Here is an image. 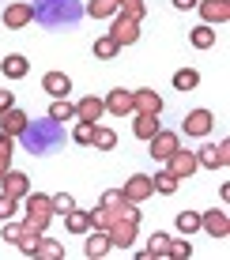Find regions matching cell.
<instances>
[{
  "instance_id": "cell-33",
  "label": "cell",
  "mask_w": 230,
  "mask_h": 260,
  "mask_svg": "<svg viewBox=\"0 0 230 260\" xmlns=\"http://www.w3.org/2000/svg\"><path fill=\"white\" fill-rule=\"evenodd\" d=\"M166 245H170V234L155 230V234L147 238V256H166Z\"/></svg>"
},
{
  "instance_id": "cell-17",
  "label": "cell",
  "mask_w": 230,
  "mask_h": 260,
  "mask_svg": "<svg viewBox=\"0 0 230 260\" xmlns=\"http://www.w3.org/2000/svg\"><path fill=\"white\" fill-rule=\"evenodd\" d=\"M0 185H4V192H8V196H15V200H23V196L30 192V177L19 174V170H8Z\"/></svg>"
},
{
  "instance_id": "cell-9",
  "label": "cell",
  "mask_w": 230,
  "mask_h": 260,
  "mask_svg": "<svg viewBox=\"0 0 230 260\" xmlns=\"http://www.w3.org/2000/svg\"><path fill=\"white\" fill-rule=\"evenodd\" d=\"M211 124H215L211 110H192V113H185L181 132H185V136H208V132H211Z\"/></svg>"
},
{
  "instance_id": "cell-21",
  "label": "cell",
  "mask_w": 230,
  "mask_h": 260,
  "mask_svg": "<svg viewBox=\"0 0 230 260\" xmlns=\"http://www.w3.org/2000/svg\"><path fill=\"white\" fill-rule=\"evenodd\" d=\"M132 132H136L140 140H151L158 132V117L155 113H136V124H132Z\"/></svg>"
},
{
  "instance_id": "cell-10",
  "label": "cell",
  "mask_w": 230,
  "mask_h": 260,
  "mask_svg": "<svg viewBox=\"0 0 230 260\" xmlns=\"http://www.w3.org/2000/svg\"><path fill=\"white\" fill-rule=\"evenodd\" d=\"M121 192H125V200H132V204H144L147 196H155V185H151V177H147V174H132Z\"/></svg>"
},
{
  "instance_id": "cell-13",
  "label": "cell",
  "mask_w": 230,
  "mask_h": 260,
  "mask_svg": "<svg viewBox=\"0 0 230 260\" xmlns=\"http://www.w3.org/2000/svg\"><path fill=\"white\" fill-rule=\"evenodd\" d=\"M200 15H204V23H226L230 19V0H196Z\"/></svg>"
},
{
  "instance_id": "cell-32",
  "label": "cell",
  "mask_w": 230,
  "mask_h": 260,
  "mask_svg": "<svg viewBox=\"0 0 230 260\" xmlns=\"http://www.w3.org/2000/svg\"><path fill=\"white\" fill-rule=\"evenodd\" d=\"M38 241H42L38 230H23V238H19V253H23V256H38Z\"/></svg>"
},
{
  "instance_id": "cell-1",
  "label": "cell",
  "mask_w": 230,
  "mask_h": 260,
  "mask_svg": "<svg viewBox=\"0 0 230 260\" xmlns=\"http://www.w3.org/2000/svg\"><path fill=\"white\" fill-rule=\"evenodd\" d=\"M53 219V204L46 192H26V215H23V226L26 230H38V234H46Z\"/></svg>"
},
{
  "instance_id": "cell-40",
  "label": "cell",
  "mask_w": 230,
  "mask_h": 260,
  "mask_svg": "<svg viewBox=\"0 0 230 260\" xmlns=\"http://www.w3.org/2000/svg\"><path fill=\"white\" fill-rule=\"evenodd\" d=\"M121 200H125V192H121V189H110V192H102V208H117Z\"/></svg>"
},
{
  "instance_id": "cell-18",
  "label": "cell",
  "mask_w": 230,
  "mask_h": 260,
  "mask_svg": "<svg viewBox=\"0 0 230 260\" xmlns=\"http://www.w3.org/2000/svg\"><path fill=\"white\" fill-rule=\"evenodd\" d=\"M106 102V110L110 113H117V117H125V113H132V91H125V87H117V91H110L102 98Z\"/></svg>"
},
{
  "instance_id": "cell-25",
  "label": "cell",
  "mask_w": 230,
  "mask_h": 260,
  "mask_svg": "<svg viewBox=\"0 0 230 260\" xmlns=\"http://www.w3.org/2000/svg\"><path fill=\"white\" fill-rule=\"evenodd\" d=\"M91 147H98V151H113V147H117V132H113V128H102V124H94V140H91Z\"/></svg>"
},
{
  "instance_id": "cell-5",
  "label": "cell",
  "mask_w": 230,
  "mask_h": 260,
  "mask_svg": "<svg viewBox=\"0 0 230 260\" xmlns=\"http://www.w3.org/2000/svg\"><path fill=\"white\" fill-rule=\"evenodd\" d=\"M34 23V8L26 4V0H12V4L4 8V26L8 30H23V26Z\"/></svg>"
},
{
  "instance_id": "cell-19",
  "label": "cell",
  "mask_w": 230,
  "mask_h": 260,
  "mask_svg": "<svg viewBox=\"0 0 230 260\" xmlns=\"http://www.w3.org/2000/svg\"><path fill=\"white\" fill-rule=\"evenodd\" d=\"M0 68H4L8 79H23L26 72H30V60H26L23 53H8V57H0Z\"/></svg>"
},
{
  "instance_id": "cell-26",
  "label": "cell",
  "mask_w": 230,
  "mask_h": 260,
  "mask_svg": "<svg viewBox=\"0 0 230 260\" xmlns=\"http://www.w3.org/2000/svg\"><path fill=\"white\" fill-rule=\"evenodd\" d=\"M117 12H121V15H128L132 23H144L147 8H144V0H117Z\"/></svg>"
},
{
  "instance_id": "cell-35",
  "label": "cell",
  "mask_w": 230,
  "mask_h": 260,
  "mask_svg": "<svg viewBox=\"0 0 230 260\" xmlns=\"http://www.w3.org/2000/svg\"><path fill=\"white\" fill-rule=\"evenodd\" d=\"M49 204H53V215H68V211H72L76 208V200H72V192H57V196H49Z\"/></svg>"
},
{
  "instance_id": "cell-14",
  "label": "cell",
  "mask_w": 230,
  "mask_h": 260,
  "mask_svg": "<svg viewBox=\"0 0 230 260\" xmlns=\"http://www.w3.org/2000/svg\"><path fill=\"white\" fill-rule=\"evenodd\" d=\"M102 113H106V102H102V98H94V94H87V98H79V102H76V121L98 124Z\"/></svg>"
},
{
  "instance_id": "cell-4",
  "label": "cell",
  "mask_w": 230,
  "mask_h": 260,
  "mask_svg": "<svg viewBox=\"0 0 230 260\" xmlns=\"http://www.w3.org/2000/svg\"><path fill=\"white\" fill-rule=\"evenodd\" d=\"M200 230H208L215 241H223V238L230 234V215H226V208H211V211H204V215H200Z\"/></svg>"
},
{
  "instance_id": "cell-36",
  "label": "cell",
  "mask_w": 230,
  "mask_h": 260,
  "mask_svg": "<svg viewBox=\"0 0 230 260\" xmlns=\"http://www.w3.org/2000/svg\"><path fill=\"white\" fill-rule=\"evenodd\" d=\"M23 222H8L4 219V230H0V241H12V245H19V238H23Z\"/></svg>"
},
{
  "instance_id": "cell-24",
  "label": "cell",
  "mask_w": 230,
  "mask_h": 260,
  "mask_svg": "<svg viewBox=\"0 0 230 260\" xmlns=\"http://www.w3.org/2000/svg\"><path fill=\"white\" fill-rule=\"evenodd\" d=\"M64 226L72 230V234H87L91 230V211H68V219H64Z\"/></svg>"
},
{
  "instance_id": "cell-16",
  "label": "cell",
  "mask_w": 230,
  "mask_h": 260,
  "mask_svg": "<svg viewBox=\"0 0 230 260\" xmlns=\"http://www.w3.org/2000/svg\"><path fill=\"white\" fill-rule=\"evenodd\" d=\"M42 91H49L53 98H68V91H72V79H68L64 72H46V76H42Z\"/></svg>"
},
{
  "instance_id": "cell-23",
  "label": "cell",
  "mask_w": 230,
  "mask_h": 260,
  "mask_svg": "<svg viewBox=\"0 0 230 260\" xmlns=\"http://www.w3.org/2000/svg\"><path fill=\"white\" fill-rule=\"evenodd\" d=\"M151 185H155V192H162V196H174V192H178V177H174L170 170H158V174L151 177Z\"/></svg>"
},
{
  "instance_id": "cell-27",
  "label": "cell",
  "mask_w": 230,
  "mask_h": 260,
  "mask_svg": "<svg viewBox=\"0 0 230 260\" xmlns=\"http://www.w3.org/2000/svg\"><path fill=\"white\" fill-rule=\"evenodd\" d=\"M49 121H76V106L68 102V98H57V102L49 106Z\"/></svg>"
},
{
  "instance_id": "cell-30",
  "label": "cell",
  "mask_w": 230,
  "mask_h": 260,
  "mask_svg": "<svg viewBox=\"0 0 230 260\" xmlns=\"http://www.w3.org/2000/svg\"><path fill=\"white\" fill-rule=\"evenodd\" d=\"M178 230H181L185 238L196 234V230H200V215L196 211H178Z\"/></svg>"
},
{
  "instance_id": "cell-42",
  "label": "cell",
  "mask_w": 230,
  "mask_h": 260,
  "mask_svg": "<svg viewBox=\"0 0 230 260\" xmlns=\"http://www.w3.org/2000/svg\"><path fill=\"white\" fill-rule=\"evenodd\" d=\"M174 8H178V12H189V8H196V0H170Z\"/></svg>"
},
{
  "instance_id": "cell-12",
  "label": "cell",
  "mask_w": 230,
  "mask_h": 260,
  "mask_svg": "<svg viewBox=\"0 0 230 260\" xmlns=\"http://www.w3.org/2000/svg\"><path fill=\"white\" fill-rule=\"evenodd\" d=\"M110 234H106V230H98V226H91L87 230V241H83V253L91 256V260H98V256H106L110 253Z\"/></svg>"
},
{
  "instance_id": "cell-38",
  "label": "cell",
  "mask_w": 230,
  "mask_h": 260,
  "mask_svg": "<svg viewBox=\"0 0 230 260\" xmlns=\"http://www.w3.org/2000/svg\"><path fill=\"white\" fill-rule=\"evenodd\" d=\"M15 204H19V200H15V196L0 192V222H4V219H12V215H15Z\"/></svg>"
},
{
  "instance_id": "cell-8",
  "label": "cell",
  "mask_w": 230,
  "mask_h": 260,
  "mask_svg": "<svg viewBox=\"0 0 230 260\" xmlns=\"http://www.w3.org/2000/svg\"><path fill=\"white\" fill-rule=\"evenodd\" d=\"M110 38L117 42V46H132V42L140 38V23H132L128 15H113V26H110Z\"/></svg>"
},
{
  "instance_id": "cell-39",
  "label": "cell",
  "mask_w": 230,
  "mask_h": 260,
  "mask_svg": "<svg viewBox=\"0 0 230 260\" xmlns=\"http://www.w3.org/2000/svg\"><path fill=\"white\" fill-rule=\"evenodd\" d=\"M12 151H15L12 136H8V132H0V158H4V162H12Z\"/></svg>"
},
{
  "instance_id": "cell-2",
  "label": "cell",
  "mask_w": 230,
  "mask_h": 260,
  "mask_svg": "<svg viewBox=\"0 0 230 260\" xmlns=\"http://www.w3.org/2000/svg\"><path fill=\"white\" fill-rule=\"evenodd\" d=\"M147 147H151V151H147L151 158H158V162H166V158H170L174 151L181 147V140H178V132H166V128H158L155 136L147 140Z\"/></svg>"
},
{
  "instance_id": "cell-3",
  "label": "cell",
  "mask_w": 230,
  "mask_h": 260,
  "mask_svg": "<svg viewBox=\"0 0 230 260\" xmlns=\"http://www.w3.org/2000/svg\"><path fill=\"white\" fill-rule=\"evenodd\" d=\"M166 162H170L166 170H170V174L178 177V181H189V177H192V174L200 170V162H196V151H181V147L174 151V155L166 158Z\"/></svg>"
},
{
  "instance_id": "cell-37",
  "label": "cell",
  "mask_w": 230,
  "mask_h": 260,
  "mask_svg": "<svg viewBox=\"0 0 230 260\" xmlns=\"http://www.w3.org/2000/svg\"><path fill=\"white\" fill-rule=\"evenodd\" d=\"M166 256L189 260V256H192V245H189V241H174V238H170V245H166Z\"/></svg>"
},
{
  "instance_id": "cell-15",
  "label": "cell",
  "mask_w": 230,
  "mask_h": 260,
  "mask_svg": "<svg viewBox=\"0 0 230 260\" xmlns=\"http://www.w3.org/2000/svg\"><path fill=\"white\" fill-rule=\"evenodd\" d=\"M132 113H162V98L155 91H132Z\"/></svg>"
},
{
  "instance_id": "cell-28",
  "label": "cell",
  "mask_w": 230,
  "mask_h": 260,
  "mask_svg": "<svg viewBox=\"0 0 230 260\" xmlns=\"http://www.w3.org/2000/svg\"><path fill=\"white\" fill-rule=\"evenodd\" d=\"M38 256H42V260H60V256H64V245L42 234V241H38Z\"/></svg>"
},
{
  "instance_id": "cell-34",
  "label": "cell",
  "mask_w": 230,
  "mask_h": 260,
  "mask_svg": "<svg viewBox=\"0 0 230 260\" xmlns=\"http://www.w3.org/2000/svg\"><path fill=\"white\" fill-rule=\"evenodd\" d=\"M72 140H76V143H83V147H91V140H94V124H91V121H76Z\"/></svg>"
},
{
  "instance_id": "cell-31",
  "label": "cell",
  "mask_w": 230,
  "mask_h": 260,
  "mask_svg": "<svg viewBox=\"0 0 230 260\" xmlns=\"http://www.w3.org/2000/svg\"><path fill=\"white\" fill-rule=\"evenodd\" d=\"M117 53H121V46H117V42L110 38V34L94 42V57H98V60H110V57H117Z\"/></svg>"
},
{
  "instance_id": "cell-11",
  "label": "cell",
  "mask_w": 230,
  "mask_h": 260,
  "mask_svg": "<svg viewBox=\"0 0 230 260\" xmlns=\"http://www.w3.org/2000/svg\"><path fill=\"white\" fill-rule=\"evenodd\" d=\"M26 124H30V117H26L23 110H15V106L0 113V132H8L12 140H15V136H23V132H26Z\"/></svg>"
},
{
  "instance_id": "cell-6",
  "label": "cell",
  "mask_w": 230,
  "mask_h": 260,
  "mask_svg": "<svg viewBox=\"0 0 230 260\" xmlns=\"http://www.w3.org/2000/svg\"><path fill=\"white\" fill-rule=\"evenodd\" d=\"M136 226H140V222L113 219L110 226H106V234H110V245H113V249H132V241H136Z\"/></svg>"
},
{
  "instance_id": "cell-43",
  "label": "cell",
  "mask_w": 230,
  "mask_h": 260,
  "mask_svg": "<svg viewBox=\"0 0 230 260\" xmlns=\"http://www.w3.org/2000/svg\"><path fill=\"white\" fill-rule=\"evenodd\" d=\"M8 170H12V162H4V158H0V181H4V174Z\"/></svg>"
},
{
  "instance_id": "cell-20",
  "label": "cell",
  "mask_w": 230,
  "mask_h": 260,
  "mask_svg": "<svg viewBox=\"0 0 230 260\" xmlns=\"http://www.w3.org/2000/svg\"><path fill=\"white\" fill-rule=\"evenodd\" d=\"M87 15L91 19H113L117 15V0H87Z\"/></svg>"
},
{
  "instance_id": "cell-22",
  "label": "cell",
  "mask_w": 230,
  "mask_h": 260,
  "mask_svg": "<svg viewBox=\"0 0 230 260\" xmlns=\"http://www.w3.org/2000/svg\"><path fill=\"white\" fill-rule=\"evenodd\" d=\"M189 42H192V46H196V49H211V46H215V30H211L208 23H200V26H192Z\"/></svg>"
},
{
  "instance_id": "cell-41",
  "label": "cell",
  "mask_w": 230,
  "mask_h": 260,
  "mask_svg": "<svg viewBox=\"0 0 230 260\" xmlns=\"http://www.w3.org/2000/svg\"><path fill=\"white\" fill-rule=\"evenodd\" d=\"M12 106H15V94H12V91H0V113L12 110Z\"/></svg>"
},
{
  "instance_id": "cell-29",
  "label": "cell",
  "mask_w": 230,
  "mask_h": 260,
  "mask_svg": "<svg viewBox=\"0 0 230 260\" xmlns=\"http://www.w3.org/2000/svg\"><path fill=\"white\" fill-rule=\"evenodd\" d=\"M196 83H200V72H192V68L174 72V87H178V91H196Z\"/></svg>"
},
{
  "instance_id": "cell-7",
  "label": "cell",
  "mask_w": 230,
  "mask_h": 260,
  "mask_svg": "<svg viewBox=\"0 0 230 260\" xmlns=\"http://www.w3.org/2000/svg\"><path fill=\"white\" fill-rule=\"evenodd\" d=\"M196 162L204 166V170H223L230 162V143L226 140H219V143H211V147H204L196 155Z\"/></svg>"
}]
</instances>
